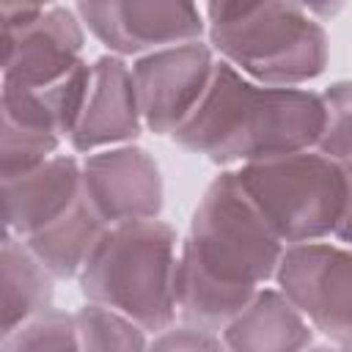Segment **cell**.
Listing matches in <instances>:
<instances>
[{
	"mask_svg": "<svg viewBox=\"0 0 352 352\" xmlns=\"http://www.w3.org/2000/svg\"><path fill=\"white\" fill-rule=\"evenodd\" d=\"M322 124V94L258 85L217 60L206 96L173 140L214 165L242 168L316 148Z\"/></svg>",
	"mask_w": 352,
	"mask_h": 352,
	"instance_id": "6da1fadb",
	"label": "cell"
},
{
	"mask_svg": "<svg viewBox=\"0 0 352 352\" xmlns=\"http://www.w3.org/2000/svg\"><path fill=\"white\" fill-rule=\"evenodd\" d=\"M206 44L223 63L270 88H300L324 74L330 41L300 3H206Z\"/></svg>",
	"mask_w": 352,
	"mask_h": 352,
	"instance_id": "7a4b0ae2",
	"label": "cell"
},
{
	"mask_svg": "<svg viewBox=\"0 0 352 352\" xmlns=\"http://www.w3.org/2000/svg\"><path fill=\"white\" fill-rule=\"evenodd\" d=\"M179 236L165 220L110 226L77 283L85 302L104 305L148 336L176 324Z\"/></svg>",
	"mask_w": 352,
	"mask_h": 352,
	"instance_id": "3957f363",
	"label": "cell"
},
{
	"mask_svg": "<svg viewBox=\"0 0 352 352\" xmlns=\"http://www.w3.org/2000/svg\"><path fill=\"white\" fill-rule=\"evenodd\" d=\"M261 220L286 245L324 242L346 204L344 165L316 148L242 165L234 170Z\"/></svg>",
	"mask_w": 352,
	"mask_h": 352,
	"instance_id": "277c9868",
	"label": "cell"
},
{
	"mask_svg": "<svg viewBox=\"0 0 352 352\" xmlns=\"http://www.w3.org/2000/svg\"><path fill=\"white\" fill-rule=\"evenodd\" d=\"M283 250L286 245L248 201L234 170H223L206 184L179 248L201 272L239 289H261L275 280Z\"/></svg>",
	"mask_w": 352,
	"mask_h": 352,
	"instance_id": "5b68a950",
	"label": "cell"
},
{
	"mask_svg": "<svg viewBox=\"0 0 352 352\" xmlns=\"http://www.w3.org/2000/svg\"><path fill=\"white\" fill-rule=\"evenodd\" d=\"M85 25L69 6H3V85L44 88L82 63Z\"/></svg>",
	"mask_w": 352,
	"mask_h": 352,
	"instance_id": "8992f818",
	"label": "cell"
},
{
	"mask_svg": "<svg viewBox=\"0 0 352 352\" xmlns=\"http://www.w3.org/2000/svg\"><path fill=\"white\" fill-rule=\"evenodd\" d=\"M275 283L314 330L338 344L352 341V248L292 245L283 250Z\"/></svg>",
	"mask_w": 352,
	"mask_h": 352,
	"instance_id": "52a82bcc",
	"label": "cell"
},
{
	"mask_svg": "<svg viewBox=\"0 0 352 352\" xmlns=\"http://www.w3.org/2000/svg\"><path fill=\"white\" fill-rule=\"evenodd\" d=\"M82 25L116 58H143L157 50L201 41L206 33L204 8L192 3H146V0H104L77 3Z\"/></svg>",
	"mask_w": 352,
	"mask_h": 352,
	"instance_id": "ba28073f",
	"label": "cell"
},
{
	"mask_svg": "<svg viewBox=\"0 0 352 352\" xmlns=\"http://www.w3.org/2000/svg\"><path fill=\"white\" fill-rule=\"evenodd\" d=\"M217 69L206 41L157 50L132 63L143 126L154 135H176L206 96Z\"/></svg>",
	"mask_w": 352,
	"mask_h": 352,
	"instance_id": "9c48e42d",
	"label": "cell"
},
{
	"mask_svg": "<svg viewBox=\"0 0 352 352\" xmlns=\"http://www.w3.org/2000/svg\"><path fill=\"white\" fill-rule=\"evenodd\" d=\"M82 195L104 226L160 220L165 187L157 160L140 146H116L85 154Z\"/></svg>",
	"mask_w": 352,
	"mask_h": 352,
	"instance_id": "30bf717a",
	"label": "cell"
},
{
	"mask_svg": "<svg viewBox=\"0 0 352 352\" xmlns=\"http://www.w3.org/2000/svg\"><path fill=\"white\" fill-rule=\"evenodd\" d=\"M91 88L72 135V148L77 154H94L116 146H132L143 126L138 88L132 66L124 58L102 55L91 63Z\"/></svg>",
	"mask_w": 352,
	"mask_h": 352,
	"instance_id": "8fae6325",
	"label": "cell"
},
{
	"mask_svg": "<svg viewBox=\"0 0 352 352\" xmlns=\"http://www.w3.org/2000/svg\"><path fill=\"white\" fill-rule=\"evenodd\" d=\"M82 195V162L74 154H55L44 165L3 182L6 234L30 239L60 220Z\"/></svg>",
	"mask_w": 352,
	"mask_h": 352,
	"instance_id": "7c38bea8",
	"label": "cell"
},
{
	"mask_svg": "<svg viewBox=\"0 0 352 352\" xmlns=\"http://www.w3.org/2000/svg\"><path fill=\"white\" fill-rule=\"evenodd\" d=\"M91 63L82 60L63 80L44 88H16L3 85L0 91V116L3 124L52 135L58 140H72L77 121L82 116L88 88H91Z\"/></svg>",
	"mask_w": 352,
	"mask_h": 352,
	"instance_id": "4fadbf2b",
	"label": "cell"
},
{
	"mask_svg": "<svg viewBox=\"0 0 352 352\" xmlns=\"http://www.w3.org/2000/svg\"><path fill=\"white\" fill-rule=\"evenodd\" d=\"M220 338L228 352H305L314 346V327L280 289L261 286Z\"/></svg>",
	"mask_w": 352,
	"mask_h": 352,
	"instance_id": "5bb4252c",
	"label": "cell"
},
{
	"mask_svg": "<svg viewBox=\"0 0 352 352\" xmlns=\"http://www.w3.org/2000/svg\"><path fill=\"white\" fill-rule=\"evenodd\" d=\"M104 231H107L104 220L96 214L88 198L80 195L77 204L60 220H55L36 236L25 239V245L50 270L55 280H69V278H80L82 267L102 242Z\"/></svg>",
	"mask_w": 352,
	"mask_h": 352,
	"instance_id": "9a60e30c",
	"label": "cell"
},
{
	"mask_svg": "<svg viewBox=\"0 0 352 352\" xmlns=\"http://www.w3.org/2000/svg\"><path fill=\"white\" fill-rule=\"evenodd\" d=\"M258 289H239L201 272L179 253L176 264V319L187 327L223 333L256 297Z\"/></svg>",
	"mask_w": 352,
	"mask_h": 352,
	"instance_id": "2e32d148",
	"label": "cell"
},
{
	"mask_svg": "<svg viewBox=\"0 0 352 352\" xmlns=\"http://www.w3.org/2000/svg\"><path fill=\"white\" fill-rule=\"evenodd\" d=\"M3 336L52 308V275L28 250V245L11 234L3 236Z\"/></svg>",
	"mask_w": 352,
	"mask_h": 352,
	"instance_id": "e0dca14e",
	"label": "cell"
},
{
	"mask_svg": "<svg viewBox=\"0 0 352 352\" xmlns=\"http://www.w3.org/2000/svg\"><path fill=\"white\" fill-rule=\"evenodd\" d=\"M80 352H148V333L118 311L85 302L74 311Z\"/></svg>",
	"mask_w": 352,
	"mask_h": 352,
	"instance_id": "ac0fdd59",
	"label": "cell"
},
{
	"mask_svg": "<svg viewBox=\"0 0 352 352\" xmlns=\"http://www.w3.org/2000/svg\"><path fill=\"white\" fill-rule=\"evenodd\" d=\"M0 352H80L77 316L60 308H50L6 333Z\"/></svg>",
	"mask_w": 352,
	"mask_h": 352,
	"instance_id": "d6986e66",
	"label": "cell"
},
{
	"mask_svg": "<svg viewBox=\"0 0 352 352\" xmlns=\"http://www.w3.org/2000/svg\"><path fill=\"white\" fill-rule=\"evenodd\" d=\"M324 124L316 151L346 165L352 162V80H336L322 91Z\"/></svg>",
	"mask_w": 352,
	"mask_h": 352,
	"instance_id": "ffe728a7",
	"label": "cell"
},
{
	"mask_svg": "<svg viewBox=\"0 0 352 352\" xmlns=\"http://www.w3.org/2000/svg\"><path fill=\"white\" fill-rule=\"evenodd\" d=\"M60 143L63 140H58L52 135H41L33 129L3 124L0 126V173H3V182L16 179V176L44 165L47 160L55 157Z\"/></svg>",
	"mask_w": 352,
	"mask_h": 352,
	"instance_id": "44dd1931",
	"label": "cell"
},
{
	"mask_svg": "<svg viewBox=\"0 0 352 352\" xmlns=\"http://www.w3.org/2000/svg\"><path fill=\"white\" fill-rule=\"evenodd\" d=\"M148 352H228L220 333H206L187 324H173L160 336H151Z\"/></svg>",
	"mask_w": 352,
	"mask_h": 352,
	"instance_id": "7402d4cb",
	"label": "cell"
},
{
	"mask_svg": "<svg viewBox=\"0 0 352 352\" xmlns=\"http://www.w3.org/2000/svg\"><path fill=\"white\" fill-rule=\"evenodd\" d=\"M344 173H346V204H344V214L338 220V228H336L333 239L338 245L352 248V162L344 165Z\"/></svg>",
	"mask_w": 352,
	"mask_h": 352,
	"instance_id": "603a6c76",
	"label": "cell"
},
{
	"mask_svg": "<svg viewBox=\"0 0 352 352\" xmlns=\"http://www.w3.org/2000/svg\"><path fill=\"white\" fill-rule=\"evenodd\" d=\"M305 352H341V349H333V346H324V344H314V346L305 349Z\"/></svg>",
	"mask_w": 352,
	"mask_h": 352,
	"instance_id": "cb8c5ba5",
	"label": "cell"
},
{
	"mask_svg": "<svg viewBox=\"0 0 352 352\" xmlns=\"http://www.w3.org/2000/svg\"><path fill=\"white\" fill-rule=\"evenodd\" d=\"M341 352H352V341H346V344H341Z\"/></svg>",
	"mask_w": 352,
	"mask_h": 352,
	"instance_id": "d4e9b609",
	"label": "cell"
}]
</instances>
